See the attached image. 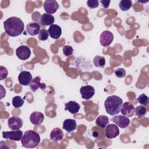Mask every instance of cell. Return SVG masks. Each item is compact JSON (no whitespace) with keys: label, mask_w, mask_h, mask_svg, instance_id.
Wrapping results in <instances>:
<instances>
[{"label":"cell","mask_w":149,"mask_h":149,"mask_svg":"<svg viewBox=\"0 0 149 149\" xmlns=\"http://www.w3.org/2000/svg\"><path fill=\"white\" fill-rule=\"evenodd\" d=\"M3 27L8 36L17 37L23 32L24 24L20 18L13 16L9 17L3 22Z\"/></svg>","instance_id":"cell-1"},{"label":"cell","mask_w":149,"mask_h":149,"mask_svg":"<svg viewBox=\"0 0 149 149\" xmlns=\"http://www.w3.org/2000/svg\"><path fill=\"white\" fill-rule=\"evenodd\" d=\"M122 104V99L117 95H113L107 98L104 102V107L109 115L114 116L120 112Z\"/></svg>","instance_id":"cell-2"},{"label":"cell","mask_w":149,"mask_h":149,"mask_svg":"<svg viewBox=\"0 0 149 149\" xmlns=\"http://www.w3.org/2000/svg\"><path fill=\"white\" fill-rule=\"evenodd\" d=\"M40 142V136L39 134L31 130L25 132L21 139L22 146L28 148H33L36 147Z\"/></svg>","instance_id":"cell-3"},{"label":"cell","mask_w":149,"mask_h":149,"mask_svg":"<svg viewBox=\"0 0 149 149\" xmlns=\"http://www.w3.org/2000/svg\"><path fill=\"white\" fill-rule=\"evenodd\" d=\"M2 133L3 138L13 141H19L23 137V132L20 130L2 132Z\"/></svg>","instance_id":"cell-4"},{"label":"cell","mask_w":149,"mask_h":149,"mask_svg":"<svg viewBox=\"0 0 149 149\" xmlns=\"http://www.w3.org/2000/svg\"><path fill=\"white\" fill-rule=\"evenodd\" d=\"M17 57L21 60H26L29 59L31 55V51L29 47L26 45H21L16 50Z\"/></svg>","instance_id":"cell-5"},{"label":"cell","mask_w":149,"mask_h":149,"mask_svg":"<svg viewBox=\"0 0 149 149\" xmlns=\"http://www.w3.org/2000/svg\"><path fill=\"white\" fill-rule=\"evenodd\" d=\"M113 40V34L108 30H105L101 33L100 37V42L102 46L109 45Z\"/></svg>","instance_id":"cell-6"},{"label":"cell","mask_w":149,"mask_h":149,"mask_svg":"<svg viewBox=\"0 0 149 149\" xmlns=\"http://www.w3.org/2000/svg\"><path fill=\"white\" fill-rule=\"evenodd\" d=\"M111 120L122 129L127 127L130 124L129 119L124 115L114 116L111 119Z\"/></svg>","instance_id":"cell-7"},{"label":"cell","mask_w":149,"mask_h":149,"mask_svg":"<svg viewBox=\"0 0 149 149\" xmlns=\"http://www.w3.org/2000/svg\"><path fill=\"white\" fill-rule=\"evenodd\" d=\"M134 110L135 108L133 104L129 101H127L122 104L120 112L126 117H131L134 115Z\"/></svg>","instance_id":"cell-8"},{"label":"cell","mask_w":149,"mask_h":149,"mask_svg":"<svg viewBox=\"0 0 149 149\" xmlns=\"http://www.w3.org/2000/svg\"><path fill=\"white\" fill-rule=\"evenodd\" d=\"M44 10L48 14H53L55 13L59 8L58 2L55 0H47L44 3Z\"/></svg>","instance_id":"cell-9"},{"label":"cell","mask_w":149,"mask_h":149,"mask_svg":"<svg viewBox=\"0 0 149 149\" xmlns=\"http://www.w3.org/2000/svg\"><path fill=\"white\" fill-rule=\"evenodd\" d=\"M81 98L85 100H90L95 94L94 88L90 85L81 86L80 89Z\"/></svg>","instance_id":"cell-10"},{"label":"cell","mask_w":149,"mask_h":149,"mask_svg":"<svg viewBox=\"0 0 149 149\" xmlns=\"http://www.w3.org/2000/svg\"><path fill=\"white\" fill-rule=\"evenodd\" d=\"M8 125L9 129L12 130H19L23 126V120L20 118L12 116L8 120Z\"/></svg>","instance_id":"cell-11"},{"label":"cell","mask_w":149,"mask_h":149,"mask_svg":"<svg viewBox=\"0 0 149 149\" xmlns=\"http://www.w3.org/2000/svg\"><path fill=\"white\" fill-rule=\"evenodd\" d=\"M105 136L109 139H112L117 137L119 134V130L115 124H109L105 127Z\"/></svg>","instance_id":"cell-12"},{"label":"cell","mask_w":149,"mask_h":149,"mask_svg":"<svg viewBox=\"0 0 149 149\" xmlns=\"http://www.w3.org/2000/svg\"><path fill=\"white\" fill-rule=\"evenodd\" d=\"M17 79L20 84L26 86L30 85L32 80V75L30 72L23 70L19 73Z\"/></svg>","instance_id":"cell-13"},{"label":"cell","mask_w":149,"mask_h":149,"mask_svg":"<svg viewBox=\"0 0 149 149\" xmlns=\"http://www.w3.org/2000/svg\"><path fill=\"white\" fill-rule=\"evenodd\" d=\"M48 31L50 37L54 39H58L62 34V29L61 27L57 24H52L49 26Z\"/></svg>","instance_id":"cell-14"},{"label":"cell","mask_w":149,"mask_h":149,"mask_svg":"<svg viewBox=\"0 0 149 149\" xmlns=\"http://www.w3.org/2000/svg\"><path fill=\"white\" fill-rule=\"evenodd\" d=\"M40 80H41V77L40 76H37L31 80L29 86L31 90L35 92L38 89V88H41V90H44L46 88L45 84L44 83H40Z\"/></svg>","instance_id":"cell-15"},{"label":"cell","mask_w":149,"mask_h":149,"mask_svg":"<svg viewBox=\"0 0 149 149\" xmlns=\"http://www.w3.org/2000/svg\"><path fill=\"white\" fill-rule=\"evenodd\" d=\"M44 119V115L40 112H34L30 116V120L31 123L34 125H38L42 123Z\"/></svg>","instance_id":"cell-16"},{"label":"cell","mask_w":149,"mask_h":149,"mask_svg":"<svg viewBox=\"0 0 149 149\" xmlns=\"http://www.w3.org/2000/svg\"><path fill=\"white\" fill-rule=\"evenodd\" d=\"M77 127V123L74 119H66L63 122L62 128L67 132H72Z\"/></svg>","instance_id":"cell-17"},{"label":"cell","mask_w":149,"mask_h":149,"mask_svg":"<svg viewBox=\"0 0 149 149\" xmlns=\"http://www.w3.org/2000/svg\"><path fill=\"white\" fill-rule=\"evenodd\" d=\"M26 30L30 36H36L39 34L40 31V26L37 22H30L26 26Z\"/></svg>","instance_id":"cell-18"},{"label":"cell","mask_w":149,"mask_h":149,"mask_svg":"<svg viewBox=\"0 0 149 149\" xmlns=\"http://www.w3.org/2000/svg\"><path fill=\"white\" fill-rule=\"evenodd\" d=\"M80 105L74 101H70L65 104V110L68 111L72 114L77 113L80 109Z\"/></svg>","instance_id":"cell-19"},{"label":"cell","mask_w":149,"mask_h":149,"mask_svg":"<svg viewBox=\"0 0 149 149\" xmlns=\"http://www.w3.org/2000/svg\"><path fill=\"white\" fill-rule=\"evenodd\" d=\"M63 137V132L59 127H55L52 130L50 133V140L54 142L61 140Z\"/></svg>","instance_id":"cell-20"},{"label":"cell","mask_w":149,"mask_h":149,"mask_svg":"<svg viewBox=\"0 0 149 149\" xmlns=\"http://www.w3.org/2000/svg\"><path fill=\"white\" fill-rule=\"evenodd\" d=\"M55 21L54 16L48 13H43L40 17V23L43 26H51Z\"/></svg>","instance_id":"cell-21"},{"label":"cell","mask_w":149,"mask_h":149,"mask_svg":"<svg viewBox=\"0 0 149 149\" xmlns=\"http://www.w3.org/2000/svg\"><path fill=\"white\" fill-rule=\"evenodd\" d=\"M95 123L100 127L105 128L109 124V118L105 115H100L97 118Z\"/></svg>","instance_id":"cell-22"},{"label":"cell","mask_w":149,"mask_h":149,"mask_svg":"<svg viewBox=\"0 0 149 149\" xmlns=\"http://www.w3.org/2000/svg\"><path fill=\"white\" fill-rule=\"evenodd\" d=\"M132 6L133 3L130 0H122L119 3V8L122 11H127L129 10Z\"/></svg>","instance_id":"cell-23"},{"label":"cell","mask_w":149,"mask_h":149,"mask_svg":"<svg viewBox=\"0 0 149 149\" xmlns=\"http://www.w3.org/2000/svg\"><path fill=\"white\" fill-rule=\"evenodd\" d=\"M93 63L96 67L103 68L105 65V59L103 56L97 55L93 59Z\"/></svg>","instance_id":"cell-24"},{"label":"cell","mask_w":149,"mask_h":149,"mask_svg":"<svg viewBox=\"0 0 149 149\" xmlns=\"http://www.w3.org/2000/svg\"><path fill=\"white\" fill-rule=\"evenodd\" d=\"M134 112L139 118H142L147 113V109L143 105L137 106L134 110Z\"/></svg>","instance_id":"cell-25"},{"label":"cell","mask_w":149,"mask_h":149,"mask_svg":"<svg viewBox=\"0 0 149 149\" xmlns=\"http://www.w3.org/2000/svg\"><path fill=\"white\" fill-rule=\"evenodd\" d=\"M24 103V100L20 96H15L12 98V105L15 108L22 107Z\"/></svg>","instance_id":"cell-26"},{"label":"cell","mask_w":149,"mask_h":149,"mask_svg":"<svg viewBox=\"0 0 149 149\" xmlns=\"http://www.w3.org/2000/svg\"><path fill=\"white\" fill-rule=\"evenodd\" d=\"M48 36H49V33L48 30H47L46 29H42L40 30L38 37L40 41H45L48 38Z\"/></svg>","instance_id":"cell-27"},{"label":"cell","mask_w":149,"mask_h":149,"mask_svg":"<svg viewBox=\"0 0 149 149\" xmlns=\"http://www.w3.org/2000/svg\"><path fill=\"white\" fill-rule=\"evenodd\" d=\"M137 101L142 105H147L148 104V97L145 94H142L137 98Z\"/></svg>","instance_id":"cell-28"},{"label":"cell","mask_w":149,"mask_h":149,"mask_svg":"<svg viewBox=\"0 0 149 149\" xmlns=\"http://www.w3.org/2000/svg\"><path fill=\"white\" fill-rule=\"evenodd\" d=\"M73 52V49L70 45H65L63 47V53L66 56H69L72 55Z\"/></svg>","instance_id":"cell-29"},{"label":"cell","mask_w":149,"mask_h":149,"mask_svg":"<svg viewBox=\"0 0 149 149\" xmlns=\"http://www.w3.org/2000/svg\"><path fill=\"white\" fill-rule=\"evenodd\" d=\"M115 76L118 78H122L126 75V70L123 68H118L114 71Z\"/></svg>","instance_id":"cell-30"},{"label":"cell","mask_w":149,"mask_h":149,"mask_svg":"<svg viewBox=\"0 0 149 149\" xmlns=\"http://www.w3.org/2000/svg\"><path fill=\"white\" fill-rule=\"evenodd\" d=\"M0 74H1V75H0V80H3L5 78H6L8 74L7 69L2 66H0Z\"/></svg>","instance_id":"cell-31"},{"label":"cell","mask_w":149,"mask_h":149,"mask_svg":"<svg viewBox=\"0 0 149 149\" xmlns=\"http://www.w3.org/2000/svg\"><path fill=\"white\" fill-rule=\"evenodd\" d=\"M99 2L100 1L97 0H90L87 1V5L90 9H94L99 6Z\"/></svg>","instance_id":"cell-32"},{"label":"cell","mask_w":149,"mask_h":149,"mask_svg":"<svg viewBox=\"0 0 149 149\" xmlns=\"http://www.w3.org/2000/svg\"><path fill=\"white\" fill-rule=\"evenodd\" d=\"M100 2L101 3L102 6H103V7L104 8L107 9L109 7V3H110L111 1H104V0H102V1H100Z\"/></svg>","instance_id":"cell-33"}]
</instances>
